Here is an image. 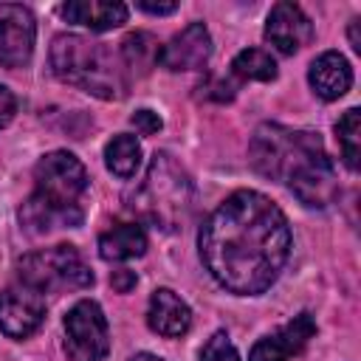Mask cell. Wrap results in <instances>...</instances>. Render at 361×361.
<instances>
[{"label":"cell","mask_w":361,"mask_h":361,"mask_svg":"<svg viewBox=\"0 0 361 361\" xmlns=\"http://www.w3.org/2000/svg\"><path fill=\"white\" fill-rule=\"evenodd\" d=\"M231 73L237 79H254V82H274L276 79V62L262 48H245L231 59Z\"/></svg>","instance_id":"19"},{"label":"cell","mask_w":361,"mask_h":361,"mask_svg":"<svg viewBox=\"0 0 361 361\" xmlns=\"http://www.w3.org/2000/svg\"><path fill=\"white\" fill-rule=\"evenodd\" d=\"M200 361H240V353H237V347L231 344L228 333H226V330H217V333H212V338L203 344Z\"/></svg>","instance_id":"21"},{"label":"cell","mask_w":361,"mask_h":361,"mask_svg":"<svg viewBox=\"0 0 361 361\" xmlns=\"http://www.w3.org/2000/svg\"><path fill=\"white\" fill-rule=\"evenodd\" d=\"M355 28H358V20H353V25H350V42H353L355 51H361V39H358V31Z\"/></svg>","instance_id":"26"},{"label":"cell","mask_w":361,"mask_h":361,"mask_svg":"<svg viewBox=\"0 0 361 361\" xmlns=\"http://www.w3.org/2000/svg\"><path fill=\"white\" fill-rule=\"evenodd\" d=\"M147 251V231L138 223L113 226L99 237V257L107 262H124Z\"/></svg>","instance_id":"16"},{"label":"cell","mask_w":361,"mask_h":361,"mask_svg":"<svg viewBox=\"0 0 361 361\" xmlns=\"http://www.w3.org/2000/svg\"><path fill=\"white\" fill-rule=\"evenodd\" d=\"M248 161L254 172L282 183L310 209H327L338 197V175L319 133L259 124L248 144Z\"/></svg>","instance_id":"2"},{"label":"cell","mask_w":361,"mask_h":361,"mask_svg":"<svg viewBox=\"0 0 361 361\" xmlns=\"http://www.w3.org/2000/svg\"><path fill=\"white\" fill-rule=\"evenodd\" d=\"M65 353L71 361H104L110 353V327L99 302L79 299L65 313Z\"/></svg>","instance_id":"7"},{"label":"cell","mask_w":361,"mask_h":361,"mask_svg":"<svg viewBox=\"0 0 361 361\" xmlns=\"http://www.w3.org/2000/svg\"><path fill=\"white\" fill-rule=\"evenodd\" d=\"M265 39L279 51V54H296L313 39V23L296 3H274L265 20Z\"/></svg>","instance_id":"10"},{"label":"cell","mask_w":361,"mask_h":361,"mask_svg":"<svg viewBox=\"0 0 361 361\" xmlns=\"http://www.w3.org/2000/svg\"><path fill=\"white\" fill-rule=\"evenodd\" d=\"M37 42V20L20 3H0V65L23 68L31 62Z\"/></svg>","instance_id":"8"},{"label":"cell","mask_w":361,"mask_h":361,"mask_svg":"<svg viewBox=\"0 0 361 361\" xmlns=\"http://www.w3.org/2000/svg\"><path fill=\"white\" fill-rule=\"evenodd\" d=\"M135 282H138V276H135V271H127V268H118V271H113L110 274V285L118 290V293H130L133 288H135Z\"/></svg>","instance_id":"24"},{"label":"cell","mask_w":361,"mask_h":361,"mask_svg":"<svg viewBox=\"0 0 361 361\" xmlns=\"http://www.w3.org/2000/svg\"><path fill=\"white\" fill-rule=\"evenodd\" d=\"M14 113H17V99H14V93H11L6 85H0V130L11 124Z\"/></svg>","instance_id":"23"},{"label":"cell","mask_w":361,"mask_h":361,"mask_svg":"<svg viewBox=\"0 0 361 361\" xmlns=\"http://www.w3.org/2000/svg\"><path fill=\"white\" fill-rule=\"evenodd\" d=\"M127 206L155 228L178 231L195 209V183L169 152H155Z\"/></svg>","instance_id":"5"},{"label":"cell","mask_w":361,"mask_h":361,"mask_svg":"<svg viewBox=\"0 0 361 361\" xmlns=\"http://www.w3.org/2000/svg\"><path fill=\"white\" fill-rule=\"evenodd\" d=\"M135 6L147 14H172L178 8V3H149V0H138Z\"/></svg>","instance_id":"25"},{"label":"cell","mask_w":361,"mask_h":361,"mask_svg":"<svg viewBox=\"0 0 361 361\" xmlns=\"http://www.w3.org/2000/svg\"><path fill=\"white\" fill-rule=\"evenodd\" d=\"M118 56H121V62H124V68H127L130 73L144 76V73H149V71L158 65V59H161V45H158V39H155L152 34L135 31V34H127V37L121 39Z\"/></svg>","instance_id":"17"},{"label":"cell","mask_w":361,"mask_h":361,"mask_svg":"<svg viewBox=\"0 0 361 361\" xmlns=\"http://www.w3.org/2000/svg\"><path fill=\"white\" fill-rule=\"evenodd\" d=\"M212 59V34L203 23H189L161 48V65L172 73L178 71H203Z\"/></svg>","instance_id":"12"},{"label":"cell","mask_w":361,"mask_h":361,"mask_svg":"<svg viewBox=\"0 0 361 361\" xmlns=\"http://www.w3.org/2000/svg\"><path fill=\"white\" fill-rule=\"evenodd\" d=\"M130 361H164V358H158V355H152V353H135Z\"/></svg>","instance_id":"27"},{"label":"cell","mask_w":361,"mask_h":361,"mask_svg":"<svg viewBox=\"0 0 361 361\" xmlns=\"http://www.w3.org/2000/svg\"><path fill=\"white\" fill-rule=\"evenodd\" d=\"M17 276L23 285L39 293H68L93 285V271L73 245H51L28 251L17 259Z\"/></svg>","instance_id":"6"},{"label":"cell","mask_w":361,"mask_h":361,"mask_svg":"<svg viewBox=\"0 0 361 361\" xmlns=\"http://www.w3.org/2000/svg\"><path fill=\"white\" fill-rule=\"evenodd\" d=\"M130 121H133V127H135L141 135H155V133L164 127L161 116H158V113H152V110H147V107L135 110V113L130 116Z\"/></svg>","instance_id":"22"},{"label":"cell","mask_w":361,"mask_h":361,"mask_svg":"<svg viewBox=\"0 0 361 361\" xmlns=\"http://www.w3.org/2000/svg\"><path fill=\"white\" fill-rule=\"evenodd\" d=\"M147 324L152 333L166 336V338H178L192 327V310L189 305L169 288H158L149 296V307H147Z\"/></svg>","instance_id":"13"},{"label":"cell","mask_w":361,"mask_h":361,"mask_svg":"<svg viewBox=\"0 0 361 361\" xmlns=\"http://www.w3.org/2000/svg\"><path fill=\"white\" fill-rule=\"evenodd\" d=\"M285 212L262 192L228 195L200 226L197 248L206 271L237 296L265 293L290 257Z\"/></svg>","instance_id":"1"},{"label":"cell","mask_w":361,"mask_h":361,"mask_svg":"<svg viewBox=\"0 0 361 361\" xmlns=\"http://www.w3.org/2000/svg\"><path fill=\"white\" fill-rule=\"evenodd\" d=\"M59 14L68 23L85 25L90 31H110L127 23L130 8L124 3H110V0H71L59 6Z\"/></svg>","instance_id":"15"},{"label":"cell","mask_w":361,"mask_h":361,"mask_svg":"<svg viewBox=\"0 0 361 361\" xmlns=\"http://www.w3.org/2000/svg\"><path fill=\"white\" fill-rule=\"evenodd\" d=\"M104 164L113 175L118 178H133L135 169L141 166V144L130 133H118L107 141L104 147Z\"/></svg>","instance_id":"18"},{"label":"cell","mask_w":361,"mask_h":361,"mask_svg":"<svg viewBox=\"0 0 361 361\" xmlns=\"http://www.w3.org/2000/svg\"><path fill=\"white\" fill-rule=\"evenodd\" d=\"M307 82H310V87H313V93L319 99L336 102L350 90L353 68L338 51H324V54H319L313 59V65L307 71Z\"/></svg>","instance_id":"14"},{"label":"cell","mask_w":361,"mask_h":361,"mask_svg":"<svg viewBox=\"0 0 361 361\" xmlns=\"http://www.w3.org/2000/svg\"><path fill=\"white\" fill-rule=\"evenodd\" d=\"M45 322V299L28 285H11L0 293V330L8 338H28Z\"/></svg>","instance_id":"9"},{"label":"cell","mask_w":361,"mask_h":361,"mask_svg":"<svg viewBox=\"0 0 361 361\" xmlns=\"http://www.w3.org/2000/svg\"><path fill=\"white\" fill-rule=\"evenodd\" d=\"M316 336V319L313 313H299L293 316L288 324H282L276 333L259 338L251 353H248V361H290L293 355H299L307 341Z\"/></svg>","instance_id":"11"},{"label":"cell","mask_w":361,"mask_h":361,"mask_svg":"<svg viewBox=\"0 0 361 361\" xmlns=\"http://www.w3.org/2000/svg\"><path fill=\"white\" fill-rule=\"evenodd\" d=\"M336 138L341 147L344 166L350 172L358 169V152H361V110L350 107L338 121H336Z\"/></svg>","instance_id":"20"},{"label":"cell","mask_w":361,"mask_h":361,"mask_svg":"<svg viewBox=\"0 0 361 361\" xmlns=\"http://www.w3.org/2000/svg\"><path fill=\"white\" fill-rule=\"evenodd\" d=\"M90 178L85 164L68 152L54 149L34 166V192L20 206V223L28 234H48L54 228H76L85 220Z\"/></svg>","instance_id":"3"},{"label":"cell","mask_w":361,"mask_h":361,"mask_svg":"<svg viewBox=\"0 0 361 361\" xmlns=\"http://www.w3.org/2000/svg\"><path fill=\"white\" fill-rule=\"evenodd\" d=\"M51 71L59 82L73 85L99 99H121L127 93V68L107 42L79 34H59L51 42Z\"/></svg>","instance_id":"4"}]
</instances>
